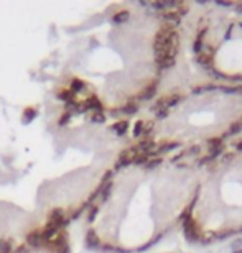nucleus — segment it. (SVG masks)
<instances>
[{
    "label": "nucleus",
    "mask_w": 242,
    "mask_h": 253,
    "mask_svg": "<svg viewBox=\"0 0 242 253\" xmlns=\"http://www.w3.org/2000/svg\"><path fill=\"white\" fill-rule=\"evenodd\" d=\"M201 161L142 156L112 171L86 215L89 247L105 253H139L183 225L198 188Z\"/></svg>",
    "instance_id": "obj_1"
},
{
    "label": "nucleus",
    "mask_w": 242,
    "mask_h": 253,
    "mask_svg": "<svg viewBox=\"0 0 242 253\" xmlns=\"http://www.w3.org/2000/svg\"><path fill=\"white\" fill-rule=\"evenodd\" d=\"M191 49L198 68L214 84L242 83V3H208L191 23Z\"/></svg>",
    "instance_id": "obj_4"
},
{
    "label": "nucleus",
    "mask_w": 242,
    "mask_h": 253,
    "mask_svg": "<svg viewBox=\"0 0 242 253\" xmlns=\"http://www.w3.org/2000/svg\"><path fill=\"white\" fill-rule=\"evenodd\" d=\"M242 128V85L201 84L176 94L139 133L144 156H180L214 146Z\"/></svg>",
    "instance_id": "obj_2"
},
{
    "label": "nucleus",
    "mask_w": 242,
    "mask_h": 253,
    "mask_svg": "<svg viewBox=\"0 0 242 253\" xmlns=\"http://www.w3.org/2000/svg\"><path fill=\"white\" fill-rule=\"evenodd\" d=\"M183 229L198 244L242 234V143L224 146L201 163L198 188Z\"/></svg>",
    "instance_id": "obj_3"
}]
</instances>
